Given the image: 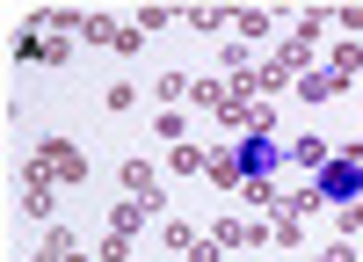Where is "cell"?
<instances>
[{"label": "cell", "instance_id": "1", "mask_svg": "<svg viewBox=\"0 0 363 262\" xmlns=\"http://www.w3.org/2000/svg\"><path fill=\"white\" fill-rule=\"evenodd\" d=\"M356 190H363V146H335V160L320 168V197L356 204Z\"/></svg>", "mask_w": 363, "mask_h": 262}, {"label": "cell", "instance_id": "2", "mask_svg": "<svg viewBox=\"0 0 363 262\" xmlns=\"http://www.w3.org/2000/svg\"><path fill=\"white\" fill-rule=\"evenodd\" d=\"M29 168H44V175H51V182H87V160L73 153V146H66V138H44V146H37V153H29Z\"/></svg>", "mask_w": 363, "mask_h": 262}, {"label": "cell", "instance_id": "3", "mask_svg": "<svg viewBox=\"0 0 363 262\" xmlns=\"http://www.w3.org/2000/svg\"><path fill=\"white\" fill-rule=\"evenodd\" d=\"M269 160H277V146H269V131H255L247 146H240V175H247V182H262V175H269Z\"/></svg>", "mask_w": 363, "mask_h": 262}, {"label": "cell", "instance_id": "4", "mask_svg": "<svg viewBox=\"0 0 363 262\" xmlns=\"http://www.w3.org/2000/svg\"><path fill=\"white\" fill-rule=\"evenodd\" d=\"M22 204H29L37 219H51V175H44V168H29V175H22Z\"/></svg>", "mask_w": 363, "mask_h": 262}, {"label": "cell", "instance_id": "5", "mask_svg": "<svg viewBox=\"0 0 363 262\" xmlns=\"http://www.w3.org/2000/svg\"><path fill=\"white\" fill-rule=\"evenodd\" d=\"M124 190L145 197V204H160V182H153V168H145V160H124Z\"/></svg>", "mask_w": 363, "mask_h": 262}, {"label": "cell", "instance_id": "6", "mask_svg": "<svg viewBox=\"0 0 363 262\" xmlns=\"http://www.w3.org/2000/svg\"><path fill=\"white\" fill-rule=\"evenodd\" d=\"M167 168H174V175H196V168H211V153H203V146H189V138H182L174 153H167Z\"/></svg>", "mask_w": 363, "mask_h": 262}, {"label": "cell", "instance_id": "7", "mask_svg": "<svg viewBox=\"0 0 363 262\" xmlns=\"http://www.w3.org/2000/svg\"><path fill=\"white\" fill-rule=\"evenodd\" d=\"M291 160H298V168H327V160H335V146H320V138H298V146H291Z\"/></svg>", "mask_w": 363, "mask_h": 262}, {"label": "cell", "instance_id": "8", "mask_svg": "<svg viewBox=\"0 0 363 262\" xmlns=\"http://www.w3.org/2000/svg\"><path fill=\"white\" fill-rule=\"evenodd\" d=\"M298 95H306V102H327V95H342V80H335V73H306V80H298Z\"/></svg>", "mask_w": 363, "mask_h": 262}, {"label": "cell", "instance_id": "9", "mask_svg": "<svg viewBox=\"0 0 363 262\" xmlns=\"http://www.w3.org/2000/svg\"><path fill=\"white\" fill-rule=\"evenodd\" d=\"M153 95H160V102H189V95H196V87H189V80H182V73H160V80H153Z\"/></svg>", "mask_w": 363, "mask_h": 262}, {"label": "cell", "instance_id": "10", "mask_svg": "<svg viewBox=\"0 0 363 262\" xmlns=\"http://www.w3.org/2000/svg\"><path fill=\"white\" fill-rule=\"evenodd\" d=\"M327 22H335L327 8H306V15H298V44H320V29H327Z\"/></svg>", "mask_w": 363, "mask_h": 262}, {"label": "cell", "instance_id": "11", "mask_svg": "<svg viewBox=\"0 0 363 262\" xmlns=\"http://www.w3.org/2000/svg\"><path fill=\"white\" fill-rule=\"evenodd\" d=\"M363 66V44H335V66H327V73H335V80H349Z\"/></svg>", "mask_w": 363, "mask_h": 262}, {"label": "cell", "instance_id": "12", "mask_svg": "<svg viewBox=\"0 0 363 262\" xmlns=\"http://www.w3.org/2000/svg\"><path fill=\"white\" fill-rule=\"evenodd\" d=\"M240 37H269V8H247V15H240Z\"/></svg>", "mask_w": 363, "mask_h": 262}, {"label": "cell", "instance_id": "13", "mask_svg": "<svg viewBox=\"0 0 363 262\" xmlns=\"http://www.w3.org/2000/svg\"><path fill=\"white\" fill-rule=\"evenodd\" d=\"M335 22L342 29H363V8H335Z\"/></svg>", "mask_w": 363, "mask_h": 262}, {"label": "cell", "instance_id": "14", "mask_svg": "<svg viewBox=\"0 0 363 262\" xmlns=\"http://www.w3.org/2000/svg\"><path fill=\"white\" fill-rule=\"evenodd\" d=\"M320 262H349V248H327V255H320Z\"/></svg>", "mask_w": 363, "mask_h": 262}, {"label": "cell", "instance_id": "15", "mask_svg": "<svg viewBox=\"0 0 363 262\" xmlns=\"http://www.w3.org/2000/svg\"><path fill=\"white\" fill-rule=\"evenodd\" d=\"M66 262H87V255H66Z\"/></svg>", "mask_w": 363, "mask_h": 262}]
</instances>
